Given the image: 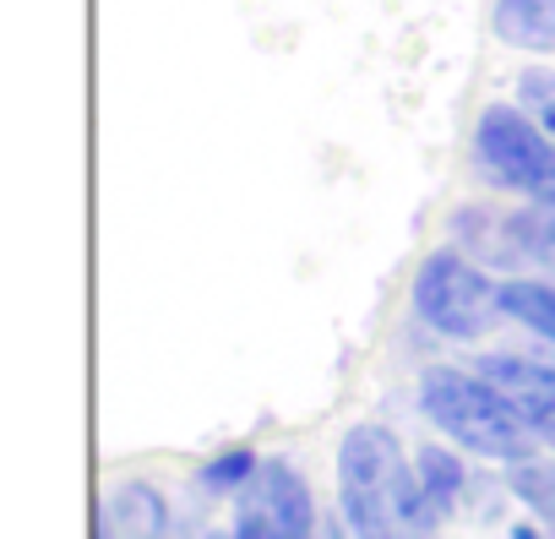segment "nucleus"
Wrapping results in <instances>:
<instances>
[{"label":"nucleus","mask_w":555,"mask_h":539,"mask_svg":"<svg viewBox=\"0 0 555 539\" xmlns=\"http://www.w3.org/2000/svg\"><path fill=\"white\" fill-rule=\"evenodd\" d=\"M501 306H506L512 322H522L528 333H539V338L555 344V284L512 279V284H501Z\"/></svg>","instance_id":"6e6552de"},{"label":"nucleus","mask_w":555,"mask_h":539,"mask_svg":"<svg viewBox=\"0 0 555 539\" xmlns=\"http://www.w3.org/2000/svg\"><path fill=\"white\" fill-rule=\"evenodd\" d=\"M474 169L528 202L555 207V137L522 104H490L474 126Z\"/></svg>","instance_id":"7ed1b4c3"},{"label":"nucleus","mask_w":555,"mask_h":539,"mask_svg":"<svg viewBox=\"0 0 555 539\" xmlns=\"http://www.w3.org/2000/svg\"><path fill=\"white\" fill-rule=\"evenodd\" d=\"M338 496L360 539H436V506L420 490V469L387 425H354L338 447Z\"/></svg>","instance_id":"f257e3e1"},{"label":"nucleus","mask_w":555,"mask_h":539,"mask_svg":"<svg viewBox=\"0 0 555 539\" xmlns=\"http://www.w3.org/2000/svg\"><path fill=\"white\" fill-rule=\"evenodd\" d=\"M506 485L522 496V506H533V517L555 534V463H533V458H517L506 463Z\"/></svg>","instance_id":"9b49d317"},{"label":"nucleus","mask_w":555,"mask_h":539,"mask_svg":"<svg viewBox=\"0 0 555 539\" xmlns=\"http://www.w3.org/2000/svg\"><path fill=\"white\" fill-rule=\"evenodd\" d=\"M517 104L555 137V72H539V66L522 72V77H517Z\"/></svg>","instance_id":"ddd939ff"},{"label":"nucleus","mask_w":555,"mask_h":539,"mask_svg":"<svg viewBox=\"0 0 555 539\" xmlns=\"http://www.w3.org/2000/svg\"><path fill=\"white\" fill-rule=\"evenodd\" d=\"M479 376H490L528 420V431L555 447V365L544 360H522V355H490L479 360Z\"/></svg>","instance_id":"423d86ee"},{"label":"nucleus","mask_w":555,"mask_h":539,"mask_svg":"<svg viewBox=\"0 0 555 539\" xmlns=\"http://www.w3.org/2000/svg\"><path fill=\"white\" fill-rule=\"evenodd\" d=\"M420 414L452 436L457 447L479 452V458H501V463H517V458H533V431L522 420V409L490 382V376H468V371H425L420 376Z\"/></svg>","instance_id":"f03ea898"},{"label":"nucleus","mask_w":555,"mask_h":539,"mask_svg":"<svg viewBox=\"0 0 555 539\" xmlns=\"http://www.w3.org/2000/svg\"><path fill=\"white\" fill-rule=\"evenodd\" d=\"M512 539H555V534H550V528H544V534H539V528H512Z\"/></svg>","instance_id":"2eb2a0df"},{"label":"nucleus","mask_w":555,"mask_h":539,"mask_svg":"<svg viewBox=\"0 0 555 539\" xmlns=\"http://www.w3.org/2000/svg\"><path fill=\"white\" fill-rule=\"evenodd\" d=\"M234 528H245L256 539H333V528L317 512L311 485L278 458L256 463L250 485L240 490V523Z\"/></svg>","instance_id":"39448f33"},{"label":"nucleus","mask_w":555,"mask_h":539,"mask_svg":"<svg viewBox=\"0 0 555 539\" xmlns=\"http://www.w3.org/2000/svg\"><path fill=\"white\" fill-rule=\"evenodd\" d=\"M109 523H126V539H158V528L169 523V512H164V501L147 485H126L109 501Z\"/></svg>","instance_id":"9d476101"},{"label":"nucleus","mask_w":555,"mask_h":539,"mask_svg":"<svg viewBox=\"0 0 555 539\" xmlns=\"http://www.w3.org/2000/svg\"><path fill=\"white\" fill-rule=\"evenodd\" d=\"M506 240H512V251L555 267V207L550 202H528V213L506 218Z\"/></svg>","instance_id":"1a4fd4ad"},{"label":"nucleus","mask_w":555,"mask_h":539,"mask_svg":"<svg viewBox=\"0 0 555 539\" xmlns=\"http://www.w3.org/2000/svg\"><path fill=\"white\" fill-rule=\"evenodd\" d=\"M207 539H256V534H245V528H234V534H207Z\"/></svg>","instance_id":"dca6fc26"},{"label":"nucleus","mask_w":555,"mask_h":539,"mask_svg":"<svg viewBox=\"0 0 555 539\" xmlns=\"http://www.w3.org/2000/svg\"><path fill=\"white\" fill-rule=\"evenodd\" d=\"M414 317L447 338H479L506 317L501 284H490L485 267H474L463 251H430L414 273Z\"/></svg>","instance_id":"20e7f679"},{"label":"nucleus","mask_w":555,"mask_h":539,"mask_svg":"<svg viewBox=\"0 0 555 539\" xmlns=\"http://www.w3.org/2000/svg\"><path fill=\"white\" fill-rule=\"evenodd\" d=\"M490 28L512 50H555V0H495Z\"/></svg>","instance_id":"0eeeda50"},{"label":"nucleus","mask_w":555,"mask_h":539,"mask_svg":"<svg viewBox=\"0 0 555 539\" xmlns=\"http://www.w3.org/2000/svg\"><path fill=\"white\" fill-rule=\"evenodd\" d=\"M256 452H245V447H234V452H218L207 469H202V485L207 490H245L250 485V474H256Z\"/></svg>","instance_id":"4468645a"},{"label":"nucleus","mask_w":555,"mask_h":539,"mask_svg":"<svg viewBox=\"0 0 555 539\" xmlns=\"http://www.w3.org/2000/svg\"><path fill=\"white\" fill-rule=\"evenodd\" d=\"M420 490H425V501L436 506V517L452 512V501H457V490H463V463H457L452 452L425 447V452H420Z\"/></svg>","instance_id":"f8f14e48"}]
</instances>
